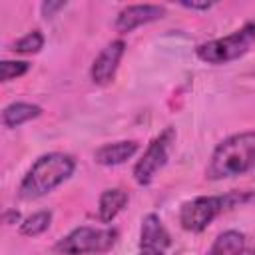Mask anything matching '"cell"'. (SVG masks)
<instances>
[{"label": "cell", "mask_w": 255, "mask_h": 255, "mask_svg": "<svg viewBox=\"0 0 255 255\" xmlns=\"http://www.w3.org/2000/svg\"><path fill=\"white\" fill-rule=\"evenodd\" d=\"M255 169V131H241L225 137L211 151L205 177L211 181L233 179Z\"/></svg>", "instance_id": "6da1fadb"}, {"label": "cell", "mask_w": 255, "mask_h": 255, "mask_svg": "<svg viewBox=\"0 0 255 255\" xmlns=\"http://www.w3.org/2000/svg\"><path fill=\"white\" fill-rule=\"evenodd\" d=\"M76 171V159L70 153L62 151H50L40 155L32 167L26 171L18 185V197L20 199H38L60 187L64 181H68Z\"/></svg>", "instance_id": "7a4b0ae2"}, {"label": "cell", "mask_w": 255, "mask_h": 255, "mask_svg": "<svg viewBox=\"0 0 255 255\" xmlns=\"http://www.w3.org/2000/svg\"><path fill=\"white\" fill-rule=\"evenodd\" d=\"M251 199V193L247 191H227V193H219V195H199L193 197L185 203H181L179 213H177V221L181 225V229L189 231V233H201L205 231L215 217H219L221 213L245 203Z\"/></svg>", "instance_id": "3957f363"}, {"label": "cell", "mask_w": 255, "mask_h": 255, "mask_svg": "<svg viewBox=\"0 0 255 255\" xmlns=\"http://www.w3.org/2000/svg\"><path fill=\"white\" fill-rule=\"evenodd\" d=\"M120 231L116 227L80 225L60 237L54 245L58 255H102L118 243Z\"/></svg>", "instance_id": "277c9868"}, {"label": "cell", "mask_w": 255, "mask_h": 255, "mask_svg": "<svg viewBox=\"0 0 255 255\" xmlns=\"http://www.w3.org/2000/svg\"><path fill=\"white\" fill-rule=\"evenodd\" d=\"M253 46H255V22H247L239 30L223 38L199 44L195 48V56L205 64L221 66V64H229L233 60L243 58Z\"/></svg>", "instance_id": "5b68a950"}, {"label": "cell", "mask_w": 255, "mask_h": 255, "mask_svg": "<svg viewBox=\"0 0 255 255\" xmlns=\"http://www.w3.org/2000/svg\"><path fill=\"white\" fill-rule=\"evenodd\" d=\"M175 141V129L173 128H165L161 133H157L149 145L145 147L143 155L135 161L133 165V179L137 185H149L155 175L159 173V169H163V165L167 163L169 157V149Z\"/></svg>", "instance_id": "8992f818"}, {"label": "cell", "mask_w": 255, "mask_h": 255, "mask_svg": "<svg viewBox=\"0 0 255 255\" xmlns=\"http://www.w3.org/2000/svg\"><path fill=\"white\" fill-rule=\"evenodd\" d=\"M124 54H126V42L124 40H114V42L106 44L92 62L90 80L96 86H108L110 82H114Z\"/></svg>", "instance_id": "52a82bcc"}, {"label": "cell", "mask_w": 255, "mask_h": 255, "mask_svg": "<svg viewBox=\"0 0 255 255\" xmlns=\"http://www.w3.org/2000/svg\"><path fill=\"white\" fill-rule=\"evenodd\" d=\"M165 16V6L159 4H129L126 8L120 10V14L116 16V30L120 34H128L133 32L139 26L157 22Z\"/></svg>", "instance_id": "ba28073f"}, {"label": "cell", "mask_w": 255, "mask_h": 255, "mask_svg": "<svg viewBox=\"0 0 255 255\" xmlns=\"http://www.w3.org/2000/svg\"><path fill=\"white\" fill-rule=\"evenodd\" d=\"M171 247V235L157 213H147L139 227V249L165 251Z\"/></svg>", "instance_id": "9c48e42d"}, {"label": "cell", "mask_w": 255, "mask_h": 255, "mask_svg": "<svg viewBox=\"0 0 255 255\" xmlns=\"http://www.w3.org/2000/svg\"><path fill=\"white\" fill-rule=\"evenodd\" d=\"M139 145L133 139H122V141H112V143H104L94 151V161L106 167H114V165H122L128 159H131L137 153Z\"/></svg>", "instance_id": "30bf717a"}, {"label": "cell", "mask_w": 255, "mask_h": 255, "mask_svg": "<svg viewBox=\"0 0 255 255\" xmlns=\"http://www.w3.org/2000/svg\"><path fill=\"white\" fill-rule=\"evenodd\" d=\"M129 195L122 187H108L98 199V219L102 223H112L128 205Z\"/></svg>", "instance_id": "8fae6325"}, {"label": "cell", "mask_w": 255, "mask_h": 255, "mask_svg": "<svg viewBox=\"0 0 255 255\" xmlns=\"http://www.w3.org/2000/svg\"><path fill=\"white\" fill-rule=\"evenodd\" d=\"M42 116V108L30 102H12L2 110V126L8 129L20 128L26 122H32Z\"/></svg>", "instance_id": "7c38bea8"}, {"label": "cell", "mask_w": 255, "mask_h": 255, "mask_svg": "<svg viewBox=\"0 0 255 255\" xmlns=\"http://www.w3.org/2000/svg\"><path fill=\"white\" fill-rule=\"evenodd\" d=\"M245 249V235L235 229H227L215 237L205 255H237Z\"/></svg>", "instance_id": "4fadbf2b"}, {"label": "cell", "mask_w": 255, "mask_h": 255, "mask_svg": "<svg viewBox=\"0 0 255 255\" xmlns=\"http://www.w3.org/2000/svg\"><path fill=\"white\" fill-rule=\"evenodd\" d=\"M50 223H52V211H50V209H40V211L28 215V217L20 223L18 231H20V235H24V237H38V235H42L44 231H48Z\"/></svg>", "instance_id": "5bb4252c"}, {"label": "cell", "mask_w": 255, "mask_h": 255, "mask_svg": "<svg viewBox=\"0 0 255 255\" xmlns=\"http://www.w3.org/2000/svg\"><path fill=\"white\" fill-rule=\"evenodd\" d=\"M42 48H44V34L40 30H32L24 34L20 40H16L10 50L16 54H38Z\"/></svg>", "instance_id": "9a60e30c"}, {"label": "cell", "mask_w": 255, "mask_h": 255, "mask_svg": "<svg viewBox=\"0 0 255 255\" xmlns=\"http://www.w3.org/2000/svg\"><path fill=\"white\" fill-rule=\"evenodd\" d=\"M28 70H30V64L24 60H2L0 62V80L10 82L14 78L24 76Z\"/></svg>", "instance_id": "2e32d148"}, {"label": "cell", "mask_w": 255, "mask_h": 255, "mask_svg": "<svg viewBox=\"0 0 255 255\" xmlns=\"http://www.w3.org/2000/svg\"><path fill=\"white\" fill-rule=\"evenodd\" d=\"M68 6V2H52V0H48V2H42V6H40V10H42V16H46V18H52V16H56L60 10H64Z\"/></svg>", "instance_id": "e0dca14e"}, {"label": "cell", "mask_w": 255, "mask_h": 255, "mask_svg": "<svg viewBox=\"0 0 255 255\" xmlns=\"http://www.w3.org/2000/svg\"><path fill=\"white\" fill-rule=\"evenodd\" d=\"M181 8H187V10H197V12H207L209 8H213L215 2H187V0H181L177 2Z\"/></svg>", "instance_id": "ac0fdd59"}, {"label": "cell", "mask_w": 255, "mask_h": 255, "mask_svg": "<svg viewBox=\"0 0 255 255\" xmlns=\"http://www.w3.org/2000/svg\"><path fill=\"white\" fill-rule=\"evenodd\" d=\"M2 221H4L6 225L18 223V221H20V211H18V209H6L4 215H2Z\"/></svg>", "instance_id": "d6986e66"}, {"label": "cell", "mask_w": 255, "mask_h": 255, "mask_svg": "<svg viewBox=\"0 0 255 255\" xmlns=\"http://www.w3.org/2000/svg\"><path fill=\"white\" fill-rule=\"evenodd\" d=\"M139 255H167V253L157 251V249H139Z\"/></svg>", "instance_id": "ffe728a7"}, {"label": "cell", "mask_w": 255, "mask_h": 255, "mask_svg": "<svg viewBox=\"0 0 255 255\" xmlns=\"http://www.w3.org/2000/svg\"><path fill=\"white\" fill-rule=\"evenodd\" d=\"M237 255H255V247H245L241 253H237Z\"/></svg>", "instance_id": "44dd1931"}]
</instances>
